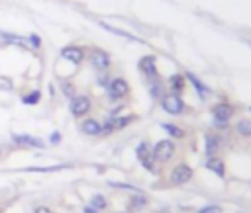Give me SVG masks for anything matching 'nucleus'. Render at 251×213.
Masks as SVG:
<instances>
[{"label":"nucleus","mask_w":251,"mask_h":213,"mask_svg":"<svg viewBox=\"0 0 251 213\" xmlns=\"http://www.w3.org/2000/svg\"><path fill=\"white\" fill-rule=\"evenodd\" d=\"M86 59L90 63V67L96 71V73H104L112 67V55L108 51L100 49V47H90L86 51Z\"/></svg>","instance_id":"1"},{"label":"nucleus","mask_w":251,"mask_h":213,"mask_svg":"<svg viewBox=\"0 0 251 213\" xmlns=\"http://www.w3.org/2000/svg\"><path fill=\"white\" fill-rule=\"evenodd\" d=\"M234 114H235V108H234V104H230V102H218V104L212 106L214 125L220 127V129H224V127L232 122Z\"/></svg>","instance_id":"2"},{"label":"nucleus","mask_w":251,"mask_h":213,"mask_svg":"<svg viewBox=\"0 0 251 213\" xmlns=\"http://www.w3.org/2000/svg\"><path fill=\"white\" fill-rule=\"evenodd\" d=\"M130 92H132L130 82H128L124 76H112L110 82H108V86H106V94H108V98H110L112 102H118V100L128 98Z\"/></svg>","instance_id":"3"},{"label":"nucleus","mask_w":251,"mask_h":213,"mask_svg":"<svg viewBox=\"0 0 251 213\" xmlns=\"http://www.w3.org/2000/svg\"><path fill=\"white\" fill-rule=\"evenodd\" d=\"M159 104H161L163 112H167L169 116H181V114L186 112V104H184V100L181 98V94L167 92V94L159 100Z\"/></svg>","instance_id":"4"},{"label":"nucleus","mask_w":251,"mask_h":213,"mask_svg":"<svg viewBox=\"0 0 251 213\" xmlns=\"http://www.w3.org/2000/svg\"><path fill=\"white\" fill-rule=\"evenodd\" d=\"M175 152H177V145H175L173 139H161V141H157L155 147H153V151H151L153 161H157V163L171 161V158L175 156Z\"/></svg>","instance_id":"5"},{"label":"nucleus","mask_w":251,"mask_h":213,"mask_svg":"<svg viewBox=\"0 0 251 213\" xmlns=\"http://www.w3.org/2000/svg\"><path fill=\"white\" fill-rule=\"evenodd\" d=\"M59 57L67 63H71L73 67H79L86 61V49L81 47V45H65L61 51H59Z\"/></svg>","instance_id":"6"},{"label":"nucleus","mask_w":251,"mask_h":213,"mask_svg":"<svg viewBox=\"0 0 251 213\" xmlns=\"http://www.w3.org/2000/svg\"><path fill=\"white\" fill-rule=\"evenodd\" d=\"M90 110H92V100L84 94H77L75 98L69 100V112L73 114V118H84L88 116Z\"/></svg>","instance_id":"7"},{"label":"nucleus","mask_w":251,"mask_h":213,"mask_svg":"<svg viewBox=\"0 0 251 213\" xmlns=\"http://www.w3.org/2000/svg\"><path fill=\"white\" fill-rule=\"evenodd\" d=\"M137 69L139 73L147 78V80H153V78H159V67H157V57L155 55H143L137 63Z\"/></svg>","instance_id":"8"},{"label":"nucleus","mask_w":251,"mask_h":213,"mask_svg":"<svg viewBox=\"0 0 251 213\" xmlns=\"http://www.w3.org/2000/svg\"><path fill=\"white\" fill-rule=\"evenodd\" d=\"M135 156L137 161L141 163V167L149 172L155 170V161H153V154H151V147H149L145 141H141L137 147H135Z\"/></svg>","instance_id":"9"},{"label":"nucleus","mask_w":251,"mask_h":213,"mask_svg":"<svg viewBox=\"0 0 251 213\" xmlns=\"http://www.w3.org/2000/svg\"><path fill=\"white\" fill-rule=\"evenodd\" d=\"M192 176H194V170H192L188 165L181 163V165H177V167L171 170L169 180H171V184H175V186H183V184L190 182V180H192Z\"/></svg>","instance_id":"10"},{"label":"nucleus","mask_w":251,"mask_h":213,"mask_svg":"<svg viewBox=\"0 0 251 213\" xmlns=\"http://www.w3.org/2000/svg\"><path fill=\"white\" fill-rule=\"evenodd\" d=\"M12 141L20 147H30V149H43L45 143L39 139V137H33V135H24V133H14L12 135Z\"/></svg>","instance_id":"11"},{"label":"nucleus","mask_w":251,"mask_h":213,"mask_svg":"<svg viewBox=\"0 0 251 213\" xmlns=\"http://www.w3.org/2000/svg\"><path fill=\"white\" fill-rule=\"evenodd\" d=\"M184 76H186V82H190L192 84V88L196 90V94L200 96V100H206L210 94H212V90H210V86H206L202 80H200L194 73H184Z\"/></svg>","instance_id":"12"},{"label":"nucleus","mask_w":251,"mask_h":213,"mask_svg":"<svg viewBox=\"0 0 251 213\" xmlns=\"http://www.w3.org/2000/svg\"><path fill=\"white\" fill-rule=\"evenodd\" d=\"M79 129H81V133H84L88 137H98L100 131H102V123H100L98 120H94V118H84L81 122V125H79Z\"/></svg>","instance_id":"13"},{"label":"nucleus","mask_w":251,"mask_h":213,"mask_svg":"<svg viewBox=\"0 0 251 213\" xmlns=\"http://www.w3.org/2000/svg\"><path fill=\"white\" fill-rule=\"evenodd\" d=\"M167 88H169V92H173V94H183L184 88H186V76H184L183 73L171 75V76L167 78Z\"/></svg>","instance_id":"14"},{"label":"nucleus","mask_w":251,"mask_h":213,"mask_svg":"<svg viewBox=\"0 0 251 213\" xmlns=\"http://www.w3.org/2000/svg\"><path fill=\"white\" fill-rule=\"evenodd\" d=\"M147 90H149V96H151L153 100H161L167 94V86L161 80V76L153 78V80H147Z\"/></svg>","instance_id":"15"},{"label":"nucleus","mask_w":251,"mask_h":213,"mask_svg":"<svg viewBox=\"0 0 251 213\" xmlns=\"http://www.w3.org/2000/svg\"><path fill=\"white\" fill-rule=\"evenodd\" d=\"M98 26L102 28V30H106V31H110V33H114V35H120V37H124V39H128V41H135V43H143L137 35H134L132 31H126V30H122V28H114V26H110L108 22H98Z\"/></svg>","instance_id":"16"},{"label":"nucleus","mask_w":251,"mask_h":213,"mask_svg":"<svg viewBox=\"0 0 251 213\" xmlns=\"http://www.w3.org/2000/svg\"><path fill=\"white\" fill-rule=\"evenodd\" d=\"M0 41L6 45H16V47H28V39L24 35H18L14 31H0Z\"/></svg>","instance_id":"17"},{"label":"nucleus","mask_w":251,"mask_h":213,"mask_svg":"<svg viewBox=\"0 0 251 213\" xmlns=\"http://www.w3.org/2000/svg\"><path fill=\"white\" fill-rule=\"evenodd\" d=\"M204 141H206V156H208V158H210V156H218V151H220V147H222L220 135H218V133H206Z\"/></svg>","instance_id":"18"},{"label":"nucleus","mask_w":251,"mask_h":213,"mask_svg":"<svg viewBox=\"0 0 251 213\" xmlns=\"http://www.w3.org/2000/svg\"><path fill=\"white\" fill-rule=\"evenodd\" d=\"M108 122H110L114 131H120V129H126L128 125H132L135 122V116L134 114H128V116H108Z\"/></svg>","instance_id":"19"},{"label":"nucleus","mask_w":251,"mask_h":213,"mask_svg":"<svg viewBox=\"0 0 251 213\" xmlns=\"http://www.w3.org/2000/svg\"><path fill=\"white\" fill-rule=\"evenodd\" d=\"M206 168L212 170L214 174H218L220 178L226 176V165H224V161H222L220 156H210L208 161H206Z\"/></svg>","instance_id":"20"},{"label":"nucleus","mask_w":251,"mask_h":213,"mask_svg":"<svg viewBox=\"0 0 251 213\" xmlns=\"http://www.w3.org/2000/svg\"><path fill=\"white\" fill-rule=\"evenodd\" d=\"M235 133H237L239 137L249 139V137H251V120H249V118H241V120L235 123Z\"/></svg>","instance_id":"21"},{"label":"nucleus","mask_w":251,"mask_h":213,"mask_svg":"<svg viewBox=\"0 0 251 213\" xmlns=\"http://www.w3.org/2000/svg\"><path fill=\"white\" fill-rule=\"evenodd\" d=\"M161 127H163L173 139H183V137H184V131H183L179 125H175V123H161Z\"/></svg>","instance_id":"22"},{"label":"nucleus","mask_w":251,"mask_h":213,"mask_svg":"<svg viewBox=\"0 0 251 213\" xmlns=\"http://www.w3.org/2000/svg\"><path fill=\"white\" fill-rule=\"evenodd\" d=\"M145 205H147V198H145L143 194L135 192V196L130 198V207H132V209H143Z\"/></svg>","instance_id":"23"},{"label":"nucleus","mask_w":251,"mask_h":213,"mask_svg":"<svg viewBox=\"0 0 251 213\" xmlns=\"http://www.w3.org/2000/svg\"><path fill=\"white\" fill-rule=\"evenodd\" d=\"M39 100H41V92L39 90H32L30 94L22 96V104H26V106H35Z\"/></svg>","instance_id":"24"},{"label":"nucleus","mask_w":251,"mask_h":213,"mask_svg":"<svg viewBox=\"0 0 251 213\" xmlns=\"http://www.w3.org/2000/svg\"><path fill=\"white\" fill-rule=\"evenodd\" d=\"M88 205H90V207H94L96 211H100V209H106L108 201H106V198H104V196L96 194V196H92V198H90V203H88Z\"/></svg>","instance_id":"25"},{"label":"nucleus","mask_w":251,"mask_h":213,"mask_svg":"<svg viewBox=\"0 0 251 213\" xmlns=\"http://www.w3.org/2000/svg\"><path fill=\"white\" fill-rule=\"evenodd\" d=\"M61 92L71 100V98H75L77 96V90H75V84L73 82H69V80H63L61 82Z\"/></svg>","instance_id":"26"},{"label":"nucleus","mask_w":251,"mask_h":213,"mask_svg":"<svg viewBox=\"0 0 251 213\" xmlns=\"http://www.w3.org/2000/svg\"><path fill=\"white\" fill-rule=\"evenodd\" d=\"M26 39H28V45H30L32 49H41V37H39L37 33H30Z\"/></svg>","instance_id":"27"},{"label":"nucleus","mask_w":251,"mask_h":213,"mask_svg":"<svg viewBox=\"0 0 251 213\" xmlns=\"http://www.w3.org/2000/svg\"><path fill=\"white\" fill-rule=\"evenodd\" d=\"M96 82H98V86H102V88H106V86H108V82H110L108 71H104V73H96Z\"/></svg>","instance_id":"28"},{"label":"nucleus","mask_w":251,"mask_h":213,"mask_svg":"<svg viewBox=\"0 0 251 213\" xmlns=\"http://www.w3.org/2000/svg\"><path fill=\"white\" fill-rule=\"evenodd\" d=\"M12 88H14V82H12L8 76L0 75V90H12Z\"/></svg>","instance_id":"29"},{"label":"nucleus","mask_w":251,"mask_h":213,"mask_svg":"<svg viewBox=\"0 0 251 213\" xmlns=\"http://www.w3.org/2000/svg\"><path fill=\"white\" fill-rule=\"evenodd\" d=\"M198 213H222V207L220 205H206L202 209H198Z\"/></svg>","instance_id":"30"},{"label":"nucleus","mask_w":251,"mask_h":213,"mask_svg":"<svg viewBox=\"0 0 251 213\" xmlns=\"http://www.w3.org/2000/svg\"><path fill=\"white\" fill-rule=\"evenodd\" d=\"M49 143H51V145H59L61 143V133L59 131H53L51 135H49Z\"/></svg>","instance_id":"31"},{"label":"nucleus","mask_w":251,"mask_h":213,"mask_svg":"<svg viewBox=\"0 0 251 213\" xmlns=\"http://www.w3.org/2000/svg\"><path fill=\"white\" fill-rule=\"evenodd\" d=\"M33 213H53L51 209H49V207H37Z\"/></svg>","instance_id":"32"},{"label":"nucleus","mask_w":251,"mask_h":213,"mask_svg":"<svg viewBox=\"0 0 251 213\" xmlns=\"http://www.w3.org/2000/svg\"><path fill=\"white\" fill-rule=\"evenodd\" d=\"M83 213H98V211H96V209H94V207H90V205H86V207H84V211H83Z\"/></svg>","instance_id":"33"},{"label":"nucleus","mask_w":251,"mask_h":213,"mask_svg":"<svg viewBox=\"0 0 251 213\" xmlns=\"http://www.w3.org/2000/svg\"><path fill=\"white\" fill-rule=\"evenodd\" d=\"M249 110H251V108H249Z\"/></svg>","instance_id":"34"}]
</instances>
